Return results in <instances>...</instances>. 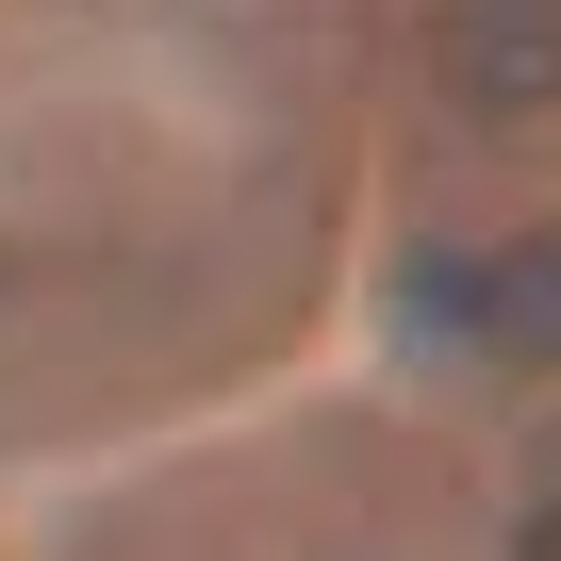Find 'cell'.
<instances>
[{
	"mask_svg": "<svg viewBox=\"0 0 561 561\" xmlns=\"http://www.w3.org/2000/svg\"><path fill=\"white\" fill-rule=\"evenodd\" d=\"M430 67L462 116H545L561 100V0H430Z\"/></svg>",
	"mask_w": 561,
	"mask_h": 561,
	"instance_id": "obj_1",
	"label": "cell"
},
{
	"mask_svg": "<svg viewBox=\"0 0 561 561\" xmlns=\"http://www.w3.org/2000/svg\"><path fill=\"white\" fill-rule=\"evenodd\" d=\"M462 347H479V364H561V231L462 264Z\"/></svg>",
	"mask_w": 561,
	"mask_h": 561,
	"instance_id": "obj_2",
	"label": "cell"
}]
</instances>
